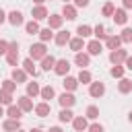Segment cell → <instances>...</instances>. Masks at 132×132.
Wrapping results in <instances>:
<instances>
[{"mask_svg": "<svg viewBox=\"0 0 132 132\" xmlns=\"http://www.w3.org/2000/svg\"><path fill=\"white\" fill-rule=\"evenodd\" d=\"M47 56V47H45V43H33L31 47H29V58L31 60H43Z\"/></svg>", "mask_w": 132, "mask_h": 132, "instance_id": "obj_1", "label": "cell"}, {"mask_svg": "<svg viewBox=\"0 0 132 132\" xmlns=\"http://www.w3.org/2000/svg\"><path fill=\"white\" fill-rule=\"evenodd\" d=\"M6 62H8L10 66H14V68H16V64H19V43H16V41H10V43H8Z\"/></svg>", "mask_w": 132, "mask_h": 132, "instance_id": "obj_2", "label": "cell"}, {"mask_svg": "<svg viewBox=\"0 0 132 132\" xmlns=\"http://www.w3.org/2000/svg\"><path fill=\"white\" fill-rule=\"evenodd\" d=\"M126 58H128V52L126 50H113V52H109V62L113 64V66H118V64H124L126 62Z\"/></svg>", "mask_w": 132, "mask_h": 132, "instance_id": "obj_3", "label": "cell"}, {"mask_svg": "<svg viewBox=\"0 0 132 132\" xmlns=\"http://www.w3.org/2000/svg\"><path fill=\"white\" fill-rule=\"evenodd\" d=\"M89 95L95 97V99L103 97V95H105V85H103L101 80H93V82L89 85Z\"/></svg>", "mask_w": 132, "mask_h": 132, "instance_id": "obj_4", "label": "cell"}, {"mask_svg": "<svg viewBox=\"0 0 132 132\" xmlns=\"http://www.w3.org/2000/svg\"><path fill=\"white\" fill-rule=\"evenodd\" d=\"M58 103L62 105V109H70L74 103H76V97L72 95V93H68V91H64L60 97H58Z\"/></svg>", "mask_w": 132, "mask_h": 132, "instance_id": "obj_5", "label": "cell"}, {"mask_svg": "<svg viewBox=\"0 0 132 132\" xmlns=\"http://www.w3.org/2000/svg\"><path fill=\"white\" fill-rule=\"evenodd\" d=\"M54 72H56L58 76H68V72H70V62H68L66 58H64V60H56Z\"/></svg>", "mask_w": 132, "mask_h": 132, "instance_id": "obj_6", "label": "cell"}, {"mask_svg": "<svg viewBox=\"0 0 132 132\" xmlns=\"http://www.w3.org/2000/svg\"><path fill=\"white\" fill-rule=\"evenodd\" d=\"M16 105H19V107L23 109V113H29V111H33V109H35V105H33L31 97H27V95L19 97V99H16Z\"/></svg>", "mask_w": 132, "mask_h": 132, "instance_id": "obj_7", "label": "cell"}, {"mask_svg": "<svg viewBox=\"0 0 132 132\" xmlns=\"http://www.w3.org/2000/svg\"><path fill=\"white\" fill-rule=\"evenodd\" d=\"M31 16H33V21H43V19L50 16V12H47V8L41 4V6H33V8H31Z\"/></svg>", "mask_w": 132, "mask_h": 132, "instance_id": "obj_8", "label": "cell"}, {"mask_svg": "<svg viewBox=\"0 0 132 132\" xmlns=\"http://www.w3.org/2000/svg\"><path fill=\"white\" fill-rule=\"evenodd\" d=\"M101 52H103V45H101L99 39H91V41L87 43V54H89V56H99Z\"/></svg>", "mask_w": 132, "mask_h": 132, "instance_id": "obj_9", "label": "cell"}, {"mask_svg": "<svg viewBox=\"0 0 132 132\" xmlns=\"http://www.w3.org/2000/svg\"><path fill=\"white\" fill-rule=\"evenodd\" d=\"M76 14H78V8H76L74 4H64V6H62V16H64V19L74 21Z\"/></svg>", "mask_w": 132, "mask_h": 132, "instance_id": "obj_10", "label": "cell"}, {"mask_svg": "<svg viewBox=\"0 0 132 132\" xmlns=\"http://www.w3.org/2000/svg\"><path fill=\"white\" fill-rule=\"evenodd\" d=\"M74 64H76V66H80V70H85V68L91 64V56H89V54H85V52H78V54L74 56Z\"/></svg>", "mask_w": 132, "mask_h": 132, "instance_id": "obj_11", "label": "cell"}, {"mask_svg": "<svg viewBox=\"0 0 132 132\" xmlns=\"http://www.w3.org/2000/svg\"><path fill=\"white\" fill-rule=\"evenodd\" d=\"M72 128H74L76 132H85V130H89V122H87V118H85V116H76V118L72 120Z\"/></svg>", "mask_w": 132, "mask_h": 132, "instance_id": "obj_12", "label": "cell"}, {"mask_svg": "<svg viewBox=\"0 0 132 132\" xmlns=\"http://www.w3.org/2000/svg\"><path fill=\"white\" fill-rule=\"evenodd\" d=\"M8 23H10L12 27H19V25H23V23H25V19H23V12H21V10H10V12H8Z\"/></svg>", "mask_w": 132, "mask_h": 132, "instance_id": "obj_13", "label": "cell"}, {"mask_svg": "<svg viewBox=\"0 0 132 132\" xmlns=\"http://www.w3.org/2000/svg\"><path fill=\"white\" fill-rule=\"evenodd\" d=\"M70 31H58L56 35H54V41H56V45H66V43H70Z\"/></svg>", "mask_w": 132, "mask_h": 132, "instance_id": "obj_14", "label": "cell"}, {"mask_svg": "<svg viewBox=\"0 0 132 132\" xmlns=\"http://www.w3.org/2000/svg\"><path fill=\"white\" fill-rule=\"evenodd\" d=\"M62 23H64V16H62V14H50V16H47V27H50L52 31H54V29H60Z\"/></svg>", "mask_w": 132, "mask_h": 132, "instance_id": "obj_15", "label": "cell"}, {"mask_svg": "<svg viewBox=\"0 0 132 132\" xmlns=\"http://www.w3.org/2000/svg\"><path fill=\"white\" fill-rule=\"evenodd\" d=\"M50 111H52V105H50L47 101H41V103H37V105H35V116H39V118L50 116Z\"/></svg>", "mask_w": 132, "mask_h": 132, "instance_id": "obj_16", "label": "cell"}, {"mask_svg": "<svg viewBox=\"0 0 132 132\" xmlns=\"http://www.w3.org/2000/svg\"><path fill=\"white\" fill-rule=\"evenodd\" d=\"M113 23L116 25H126V21H128V14H126V8H116V12H113Z\"/></svg>", "mask_w": 132, "mask_h": 132, "instance_id": "obj_17", "label": "cell"}, {"mask_svg": "<svg viewBox=\"0 0 132 132\" xmlns=\"http://www.w3.org/2000/svg\"><path fill=\"white\" fill-rule=\"evenodd\" d=\"M105 45H107V50H120V45H122V39H120V35H107V39H105Z\"/></svg>", "mask_w": 132, "mask_h": 132, "instance_id": "obj_18", "label": "cell"}, {"mask_svg": "<svg viewBox=\"0 0 132 132\" xmlns=\"http://www.w3.org/2000/svg\"><path fill=\"white\" fill-rule=\"evenodd\" d=\"M68 47H70L74 54H78V52H80V50H85L87 45H85V39H82V37H72V39H70V43H68Z\"/></svg>", "mask_w": 132, "mask_h": 132, "instance_id": "obj_19", "label": "cell"}, {"mask_svg": "<svg viewBox=\"0 0 132 132\" xmlns=\"http://www.w3.org/2000/svg\"><path fill=\"white\" fill-rule=\"evenodd\" d=\"M62 85H64V89H66L68 93H72V91H76V87H78L80 82H78L76 76H64V82H62Z\"/></svg>", "mask_w": 132, "mask_h": 132, "instance_id": "obj_20", "label": "cell"}, {"mask_svg": "<svg viewBox=\"0 0 132 132\" xmlns=\"http://www.w3.org/2000/svg\"><path fill=\"white\" fill-rule=\"evenodd\" d=\"M2 128H4L6 132H16V130H21V120H12V118H8V120L2 124Z\"/></svg>", "mask_w": 132, "mask_h": 132, "instance_id": "obj_21", "label": "cell"}, {"mask_svg": "<svg viewBox=\"0 0 132 132\" xmlns=\"http://www.w3.org/2000/svg\"><path fill=\"white\" fill-rule=\"evenodd\" d=\"M35 60H31V58H25L23 60V70L27 72V74H31V76H37V68H35V64H33Z\"/></svg>", "mask_w": 132, "mask_h": 132, "instance_id": "obj_22", "label": "cell"}, {"mask_svg": "<svg viewBox=\"0 0 132 132\" xmlns=\"http://www.w3.org/2000/svg\"><path fill=\"white\" fill-rule=\"evenodd\" d=\"M10 78L19 85V82H25L27 80V72L23 70V68H12V74H10Z\"/></svg>", "mask_w": 132, "mask_h": 132, "instance_id": "obj_23", "label": "cell"}, {"mask_svg": "<svg viewBox=\"0 0 132 132\" xmlns=\"http://www.w3.org/2000/svg\"><path fill=\"white\" fill-rule=\"evenodd\" d=\"M54 95H56V91H54V87H52V85H45V87H41V93H39V97H41L43 101H50V99H54Z\"/></svg>", "mask_w": 132, "mask_h": 132, "instance_id": "obj_24", "label": "cell"}, {"mask_svg": "<svg viewBox=\"0 0 132 132\" xmlns=\"http://www.w3.org/2000/svg\"><path fill=\"white\" fill-rule=\"evenodd\" d=\"M6 116L8 118H12V120H21V116H23V109L19 107V105H8V109H6Z\"/></svg>", "mask_w": 132, "mask_h": 132, "instance_id": "obj_25", "label": "cell"}, {"mask_svg": "<svg viewBox=\"0 0 132 132\" xmlns=\"http://www.w3.org/2000/svg\"><path fill=\"white\" fill-rule=\"evenodd\" d=\"M39 25H37V21H29V23H25V33L27 35H39Z\"/></svg>", "mask_w": 132, "mask_h": 132, "instance_id": "obj_26", "label": "cell"}, {"mask_svg": "<svg viewBox=\"0 0 132 132\" xmlns=\"http://www.w3.org/2000/svg\"><path fill=\"white\" fill-rule=\"evenodd\" d=\"M118 91H120L122 95L130 93V91H132V80H128V78H120V82H118Z\"/></svg>", "mask_w": 132, "mask_h": 132, "instance_id": "obj_27", "label": "cell"}, {"mask_svg": "<svg viewBox=\"0 0 132 132\" xmlns=\"http://www.w3.org/2000/svg\"><path fill=\"white\" fill-rule=\"evenodd\" d=\"M89 35H93V27H89V25H78L76 27V37H89Z\"/></svg>", "mask_w": 132, "mask_h": 132, "instance_id": "obj_28", "label": "cell"}, {"mask_svg": "<svg viewBox=\"0 0 132 132\" xmlns=\"http://www.w3.org/2000/svg\"><path fill=\"white\" fill-rule=\"evenodd\" d=\"M54 66H56V58L54 56H45L43 60H41V70H54Z\"/></svg>", "mask_w": 132, "mask_h": 132, "instance_id": "obj_29", "label": "cell"}, {"mask_svg": "<svg viewBox=\"0 0 132 132\" xmlns=\"http://www.w3.org/2000/svg\"><path fill=\"white\" fill-rule=\"evenodd\" d=\"M76 78H78V82H82V85H91V82H93V74H91L87 68H85V70H80Z\"/></svg>", "mask_w": 132, "mask_h": 132, "instance_id": "obj_30", "label": "cell"}, {"mask_svg": "<svg viewBox=\"0 0 132 132\" xmlns=\"http://www.w3.org/2000/svg\"><path fill=\"white\" fill-rule=\"evenodd\" d=\"M39 93H41V87H39L37 82H27V97L33 99V97H37Z\"/></svg>", "mask_w": 132, "mask_h": 132, "instance_id": "obj_31", "label": "cell"}, {"mask_svg": "<svg viewBox=\"0 0 132 132\" xmlns=\"http://www.w3.org/2000/svg\"><path fill=\"white\" fill-rule=\"evenodd\" d=\"M58 120H60L62 124H68V122H72V120H74V113H72L70 109H62V111L58 113Z\"/></svg>", "mask_w": 132, "mask_h": 132, "instance_id": "obj_32", "label": "cell"}, {"mask_svg": "<svg viewBox=\"0 0 132 132\" xmlns=\"http://www.w3.org/2000/svg\"><path fill=\"white\" fill-rule=\"evenodd\" d=\"M39 39H41V43H47V41H52V39H54V33H52V29H50V27L41 29V31H39Z\"/></svg>", "mask_w": 132, "mask_h": 132, "instance_id": "obj_33", "label": "cell"}, {"mask_svg": "<svg viewBox=\"0 0 132 132\" xmlns=\"http://www.w3.org/2000/svg\"><path fill=\"white\" fill-rule=\"evenodd\" d=\"M85 118H87V120H97V118H99V107H97V105H89L87 111H85Z\"/></svg>", "mask_w": 132, "mask_h": 132, "instance_id": "obj_34", "label": "cell"}, {"mask_svg": "<svg viewBox=\"0 0 132 132\" xmlns=\"http://www.w3.org/2000/svg\"><path fill=\"white\" fill-rule=\"evenodd\" d=\"M0 105H12V93L0 89Z\"/></svg>", "mask_w": 132, "mask_h": 132, "instance_id": "obj_35", "label": "cell"}, {"mask_svg": "<svg viewBox=\"0 0 132 132\" xmlns=\"http://www.w3.org/2000/svg\"><path fill=\"white\" fill-rule=\"evenodd\" d=\"M93 35H95V39H107V33H105V27L103 25H97V27H93Z\"/></svg>", "mask_w": 132, "mask_h": 132, "instance_id": "obj_36", "label": "cell"}, {"mask_svg": "<svg viewBox=\"0 0 132 132\" xmlns=\"http://www.w3.org/2000/svg\"><path fill=\"white\" fill-rule=\"evenodd\" d=\"M120 39H122V43H132V29L124 27L122 33H120Z\"/></svg>", "mask_w": 132, "mask_h": 132, "instance_id": "obj_37", "label": "cell"}, {"mask_svg": "<svg viewBox=\"0 0 132 132\" xmlns=\"http://www.w3.org/2000/svg\"><path fill=\"white\" fill-rule=\"evenodd\" d=\"M113 12H116L113 2H105V4H103V8H101V14H103V16H113Z\"/></svg>", "mask_w": 132, "mask_h": 132, "instance_id": "obj_38", "label": "cell"}, {"mask_svg": "<svg viewBox=\"0 0 132 132\" xmlns=\"http://www.w3.org/2000/svg\"><path fill=\"white\" fill-rule=\"evenodd\" d=\"M109 74H111L113 78H124V66H122V64H118V66H111Z\"/></svg>", "mask_w": 132, "mask_h": 132, "instance_id": "obj_39", "label": "cell"}, {"mask_svg": "<svg viewBox=\"0 0 132 132\" xmlns=\"http://www.w3.org/2000/svg\"><path fill=\"white\" fill-rule=\"evenodd\" d=\"M0 89H4V91H8V93H14L16 82H14L12 78H6V80H2V87H0Z\"/></svg>", "mask_w": 132, "mask_h": 132, "instance_id": "obj_40", "label": "cell"}, {"mask_svg": "<svg viewBox=\"0 0 132 132\" xmlns=\"http://www.w3.org/2000/svg\"><path fill=\"white\" fill-rule=\"evenodd\" d=\"M89 2H91V0H72V4H74L76 8H87Z\"/></svg>", "mask_w": 132, "mask_h": 132, "instance_id": "obj_41", "label": "cell"}, {"mask_svg": "<svg viewBox=\"0 0 132 132\" xmlns=\"http://www.w3.org/2000/svg\"><path fill=\"white\" fill-rule=\"evenodd\" d=\"M6 52H8V41L0 39V56H6Z\"/></svg>", "mask_w": 132, "mask_h": 132, "instance_id": "obj_42", "label": "cell"}, {"mask_svg": "<svg viewBox=\"0 0 132 132\" xmlns=\"http://www.w3.org/2000/svg\"><path fill=\"white\" fill-rule=\"evenodd\" d=\"M87 132H105V130H103V126H101V124H91Z\"/></svg>", "mask_w": 132, "mask_h": 132, "instance_id": "obj_43", "label": "cell"}, {"mask_svg": "<svg viewBox=\"0 0 132 132\" xmlns=\"http://www.w3.org/2000/svg\"><path fill=\"white\" fill-rule=\"evenodd\" d=\"M4 21H8V14H6V12H4L2 8H0V25H2Z\"/></svg>", "mask_w": 132, "mask_h": 132, "instance_id": "obj_44", "label": "cell"}, {"mask_svg": "<svg viewBox=\"0 0 132 132\" xmlns=\"http://www.w3.org/2000/svg\"><path fill=\"white\" fill-rule=\"evenodd\" d=\"M124 64H126V68H128V70H132V56H128Z\"/></svg>", "mask_w": 132, "mask_h": 132, "instance_id": "obj_45", "label": "cell"}, {"mask_svg": "<svg viewBox=\"0 0 132 132\" xmlns=\"http://www.w3.org/2000/svg\"><path fill=\"white\" fill-rule=\"evenodd\" d=\"M122 4H124V8H132V0H122Z\"/></svg>", "mask_w": 132, "mask_h": 132, "instance_id": "obj_46", "label": "cell"}, {"mask_svg": "<svg viewBox=\"0 0 132 132\" xmlns=\"http://www.w3.org/2000/svg\"><path fill=\"white\" fill-rule=\"evenodd\" d=\"M47 132H62V128H58V126H54V128H50Z\"/></svg>", "mask_w": 132, "mask_h": 132, "instance_id": "obj_47", "label": "cell"}, {"mask_svg": "<svg viewBox=\"0 0 132 132\" xmlns=\"http://www.w3.org/2000/svg\"><path fill=\"white\" fill-rule=\"evenodd\" d=\"M33 2H35V6H41V4L45 2V0H33Z\"/></svg>", "mask_w": 132, "mask_h": 132, "instance_id": "obj_48", "label": "cell"}, {"mask_svg": "<svg viewBox=\"0 0 132 132\" xmlns=\"http://www.w3.org/2000/svg\"><path fill=\"white\" fill-rule=\"evenodd\" d=\"M29 132H43V130H41V128H31Z\"/></svg>", "mask_w": 132, "mask_h": 132, "instance_id": "obj_49", "label": "cell"}, {"mask_svg": "<svg viewBox=\"0 0 132 132\" xmlns=\"http://www.w3.org/2000/svg\"><path fill=\"white\" fill-rule=\"evenodd\" d=\"M4 113H6V111H4V107H2V105H0V118H2V116H4Z\"/></svg>", "mask_w": 132, "mask_h": 132, "instance_id": "obj_50", "label": "cell"}, {"mask_svg": "<svg viewBox=\"0 0 132 132\" xmlns=\"http://www.w3.org/2000/svg\"><path fill=\"white\" fill-rule=\"evenodd\" d=\"M128 122H130V124H132V111H130V113H128Z\"/></svg>", "mask_w": 132, "mask_h": 132, "instance_id": "obj_51", "label": "cell"}, {"mask_svg": "<svg viewBox=\"0 0 132 132\" xmlns=\"http://www.w3.org/2000/svg\"><path fill=\"white\" fill-rule=\"evenodd\" d=\"M62 2H64V4H70V2H72V0H62Z\"/></svg>", "mask_w": 132, "mask_h": 132, "instance_id": "obj_52", "label": "cell"}, {"mask_svg": "<svg viewBox=\"0 0 132 132\" xmlns=\"http://www.w3.org/2000/svg\"><path fill=\"white\" fill-rule=\"evenodd\" d=\"M16 132H25V130H16Z\"/></svg>", "mask_w": 132, "mask_h": 132, "instance_id": "obj_53", "label": "cell"}]
</instances>
